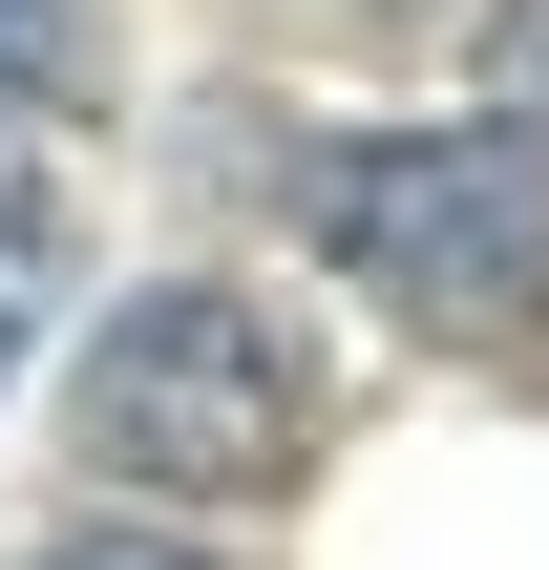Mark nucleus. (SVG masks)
<instances>
[{
	"label": "nucleus",
	"instance_id": "4",
	"mask_svg": "<svg viewBox=\"0 0 549 570\" xmlns=\"http://www.w3.org/2000/svg\"><path fill=\"white\" fill-rule=\"evenodd\" d=\"M487 85H508L487 127H529V148H549V0H508V21H487Z\"/></svg>",
	"mask_w": 549,
	"mask_h": 570
},
{
	"label": "nucleus",
	"instance_id": "3",
	"mask_svg": "<svg viewBox=\"0 0 549 570\" xmlns=\"http://www.w3.org/2000/svg\"><path fill=\"white\" fill-rule=\"evenodd\" d=\"M0 106H85V0H0Z\"/></svg>",
	"mask_w": 549,
	"mask_h": 570
},
{
	"label": "nucleus",
	"instance_id": "6",
	"mask_svg": "<svg viewBox=\"0 0 549 570\" xmlns=\"http://www.w3.org/2000/svg\"><path fill=\"white\" fill-rule=\"evenodd\" d=\"M0 360H21V317H0Z\"/></svg>",
	"mask_w": 549,
	"mask_h": 570
},
{
	"label": "nucleus",
	"instance_id": "1",
	"mask_svg": "<svg viewBox=\"0 0 549 570\" xmlns=\"http://www.w3.org/2000/svg\"><path fill=\"white\" fill-rule=\"evenodd\" d=\"M317 254L402 338H549V148L529 127H360V148H317Z\"/></svg>",
	"mask_w": 549,
	"mask_h": 570
},
{
	"label": "nucleus",
	"instance_id": "5",
	"mask_svg": "<svg viewBox=\"0 0 549 570\" xmlns=\"http://www.w3.org/2000/svg\"><path fill=\"white\" fill-rule=\"evenodd\" d=\"M42 570H212V550H169V529H63Z\"/></svg>",
	"mask_w": 549,
	"mask_h": 570
},
{
	"label": "nucleus",
	"instance_id": "2",
	"mask_svg": "<svg viewBox=\"0 0 549 570\" xmlns=\"http://www.w3.org/2000/svg\"><path fill=\"white\" fill-rule=\"evenodd\" d=\"M85 465L106 487H169V508H254V487L317 465V381H296V338L233 275H148L85 338Z\"/></svg>",
	"mask_w": 549,
	"mask_h": 570
}]
</instances>
